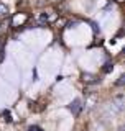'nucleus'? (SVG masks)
I'll return each mask as SVG.
<instances>
[{
    "instance_id": "9b49d317",
    "label": "nucleus",
    "mask_w": 125,
    "mask_h": 131,
    "mask_svg": "<svg viewBox=\"0 0 125 131\" xmlns=\"http://www.w3.org/2000/svg\"><path fill=\"white\" fill-rule=\"evenodd\" d=\"M28 131H43V129H41L40 126H30V129H28Z\"/></svg>"
},
{
    "instance_id": "1a4fd4ad",
    "label": "nucleus",
    "mask_w": 125,
    "mask_h": 131,
    "mask_svg": "<svg viewBox=\"0 0 125 131\" xmlns=\"http://www.w3.org/2000/svg\"><path fill=\"white\" fill-rule=\"evenodd\" d=\"M40 21H41V23H43V21H48V15H46V13L40 15Z\"/></svg>"
},
{
    "instance_id": "20e7f679",
    "label": "nucleus",
    "mask_w": 125,
    "mask_h": 131,
    "mask_svg": "<svg viewBox=\"0 0 125 131\" xmlns=\"http://www.w3.org/2000/svg\"><path fill=\"white\" fill-rule=\"evenodd\" d=\"M115 105H117V110L123 108V95H117V97H115Z\"/></svg>"
},
{
    "instance_id": "39448f33",
    "label": "nucleus",
    "mask_w": 125,
    "mask_h": 131,
    "mask_svg": "<svg viewBox=\"0 0 125 131\" xmlns=\"http://www.w3.org/2000/svg\"><path fill=\"white\" fill-rule=\"evenodd\" d=\"M7 13H8V8H7V5L0 3V16H5Z\"/></svg>"
},
{
    "instance_id": "9d476101",
    "label": "nucleus",
    "mask_w": 125,
    "mask_h": 131,
    "mask_svg": "<svg viewBox=\"0 0 125 131\" xmlns=\"http://www.w3.org/2000/svg\"><path fill=\"white\" fill-rule=\"evenodd\" d=\"M123 82H125V77H123V75H120V77H119V80H117V85H123Z\"/></svg>"
},
{
    "instance_id": "423d86ee",
    "label": "nucleus",
    "mask_w": 125,
    "mask_h": 131,
    "mask_svg": "<svg viewBox=\"0 0 125 131\" xmlns=\"http://www.w3.org/2000/svg\"><path fill=\"white\" fill-rule=\"evenodd\" d=\"M112 69H114V66H112V64L109 62V64H105V67H104V69H102V71H104V72H105V74H109V72L112 71Z\"/></svg>"
},
{
    "instance_id": "0eeeda50",
    "label": "nucleus",
    "mask_w": 125,
    "mask_h": 131,
    "mask_svg": "<svg viewBox=\"0 0 125 131\" xmlns=\"http://www.w3.org/2000/svg\"><path fill=\"white\" fill-rule=\"evenodd\" d=\"M94 103H95V97H91V98H89V102H87V108H92Z\"/></svg>"
},
{
    "instance_id": "f03ea898",
    "label": "nucleus",
    "mask_w": 125,
    "mask_h": 131,
    "mask_svg": "<svg viewBox=\"0 0 125 131\" xmlns=\"http://www.w3.org/2000/svg\"><path fill=\"white\" fill-rule=\"evenodd\" d=\"M26 18H28V16L25 15V13H23V15H16V16H13V20H12V25L15 26V25L18 23V21H20V23H23V21H26Z\"/></svg>"
},
{
    "instance_id": "f257e3e1",
    "label": "nucleus",
    "mask_w": 125,
    "mask_h": 131,
    "mask_svg": "<svg viewBox=\"0 0 125 131\" xmlns=\"http://www.w3.org/2000/svg\"><path fill=\"white\" fill-rule=\"evenodd\" d=\"M81 108H82V105H81V100H79V98H76V100H74L73 103L69 105V110L73 112L74 116H77V115L81 113Z\"/></svg>"
},
{
    "instance_id": "6e6552de",
    "label": "nucleus",
    "mask_w": 125,
    "mask_h": 131,
    "mask_svg": "<svg viewBox=\"0 0 125 131\" xmlns=\"http://www.w3.org/2000/svg\"><path fill=\"white\" fill-rule=\"evenodd\" d=\"M3 116H5V118H3V120H5V121H12V116H10V112H3Z\"/></svg>"
},
{
    "instance_id": "7ed1b4c3",
    "label": "nucleus",
    "mask_w": 125,
    "mask_h": 131,
    "mask_svg": "<svg viewBox=\"0 0 125 131\" xmlns=\"http://www.w3.org/2000/svg\"><path fill=\"white\" fill-rule=\"evenodd\" d=\"M82 80L87 82V84H94V82H97L95 75H92V74H84V75H82Z\"/></svg>"
}]
</instances>
